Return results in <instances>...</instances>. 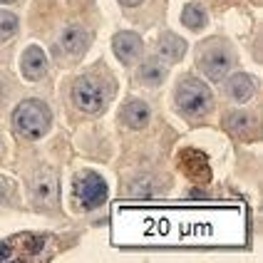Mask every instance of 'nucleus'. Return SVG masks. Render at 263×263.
I'll list each match as a JSON object with an SVG mask.
<instances>
[{"label":"nucleus","mask_w":263,"mask_h":263,"mask_svg":"<svg viewBox=\"0 0 263 263\" xmlns=\"http://www.w3.org/2000/svg\"><path fill=\"white\" fill-rule=\"evenodd\" d=\"M52 122V115L47 104L40 100H25L15 107L13 112V127L20 137L25 139H40Z\"/></svg>","instance_id":"obj_1"},{"label":"nucleus","mask_w":263,"mask_h":263,"mask_svg":"<svg viewBox=\"0 0 263 263\" xmlns=\"http://www.w3.org/2000/svg\"><path fill=\"white\" fill-rule=\"evenodd\" d=\"M176 104L184 115L189 117H201L211 109V92L204 82L194 80V77H186L184 82H179L176 87Z\"/></svg>","instance_id":"obj_2"},{"label":"nucleus","mask_w":263,"mask_h":263,"mask_svg":"<svg viewBox=\"0 0 263 263\" xmlns=\"http://www.w3.org/2000/svg\"><path fill=\"white\" fill-rule=\"evenodd\" d=\"M74 199L82 209H95L107 199V184L100 174L95 172H82L74 176Z\"/></svg>","instance_id":"obj_3"},{"label":"nucleus","mask_w":263,"mask_h":263,"mask_svg":"<svg viewBox=\"0 0 263 263\" xmlns=\"http://www.w3.org/2000/svg\"><path fill=\"white\" fill-rule=\"evenodd\" d=\"M72 102L87 115H97L104 107V92L97 80L92 77H80L72 87Z\"/></svg>","instance_id":"obj_4"},{"label":"nucleus","mask_w":263,"mask_h":263,"mask_svg":"<svg viewBox=\"0 0 263 263\" xmlns=\"http://www.w3.org/2000/svg\"><path fill=\"white\" fill-rule=\"evenodd\" d=\"M179 166H181V172L189 176L194 184H199V186H204L211 181V166H209V157H206L204 152H199V149H181L179 152Z\"/></svg>","instance_id":"obj_5"},{"label":"nucleus","mask_w":263,"mask_h":263,"mask_svg":"<svg viewBox=\"0 0 263 263\" xmlns=\"http://www.w3.org/2000/svg\"><path fill=\"white\" fill-rule=\"evenodd\" d=\"M199 65H201V70L209 80L219 82L221 77H226L229 67H231V55L223 45H211L209 50H204L199 55Z\"/></svg>","instance_id":"obj_6"},{"label":"nucleus","mask_w":263,"mask_h":263,"mask_svg":"<svg viewBox=\"0 0 263 263\" xmlns=\"http://www.w3.org/2000/svg\"><path fill=\"white\" fill-rule=\"evenodd\" d=\"M32 201L40 206H52L58 201V179L52 172H40L32 181Z\"/></svg>","instance_id":"obj_7"},{"label":"nucleus","mask_w":263,"mask_h":263,"mask_svg":"<svg viewBox=\"0 0 263 263\" xmlns=\"http://www.w3.org/2000/svg\"><path fill=\"white\" fill-rule=\"evenodd\" d=\"M89 45V32L82 25H67V28L60 32V47L70 55V58H77L87 50Z\"/></svg>","instance_id":"obj_8"},{"label":"nucleus","mask_w":263,"mask_h":263,"mask_svg":"<svg viewBox=\"0 0 263 263\" xmlns=\"http://www.w3.org/2000/svg\"><path fill=\"white\" fill-rule=\"evenodd\" d=\"M20 70L28 80H40L47 72V55L40 47H28L23 52V60H20Z\"/></svg>","instance_id":"obj_9"},{"label":"nucleus","mask_w":263,"mask_h":263,"mask_svg":"<svg viewBox=\"0 0 263 263\" xmlns=\"http://www.w3.org/2000/svg\"><path fill=\"white\" fill-rule=\"evenodd\" d=\"M112 47H115V55L122 62H132L142 52V37L137 32H117L115 40H112Z\"/></svg>","instance_id":"obj_10"},{"label":"nucleus","mask_w":263,"mask_h":263,"mask_svg":"<svg viewBox=\"0 0 263 263\" xmlns=\"http://www.w3.org/2000/svg\"><path fill=\"white\" fill-rule=\"evenodd\" d=\"M226 127L231 134L236 137H241V139H253V137H258V122L256 117H251L246 112H236L231 117L226 119Z\"/></svg>","instance_id":"obj_11"},{"label":"nucleus","mask_w":263,"mask_h":263,"mask_svg":"<svg viewBox=\"0 0 263 263\" xmlns=\"http://www.w3.org/2000/svg\"><path fill=\"white\" fill-rule=\"evenodd\" d=\"M122 119H124V124L132 127V129H142V127H146V122H149V107H146L144 102H139V100H132V102L124 107Z\"/></svg>","instance_id":"obj_12"},{"label":"nucleus","mask_w":263,"mask_h":263,"mask_svg":"<svg viewBox=\"0 0 263 263\" xmlns=\"http://www.w3.org/2000/svg\"><path fill=\"white\" fill-rule=\"evenodd\" d=\"M166 77V67H164V62L157 58H149L139 67V80L144 82V85H149V87H157V85H161V80Z\"/></svg>","instance_id":"obj_13"},{"label":"nucleus","mask_w":263,"mask_h":263,"mask_svg":"<svg viewBox=\"0 0 263 263\" xmlns=\"http://www.w3.org/2000/svg\"><path fill=\"white\" fill-rule=\"evenodd\" d=\"M159 52L166 60H181L186 52V43L181 37H176L174 32H164L159 37Z\"/></svg>","instance_id":"obj_14"},{"label":"nucleus","mask_w":263,"mask_h":263,"mask_svg":"<svg viewBox=\"0 0 263 263\" xmlns=\"http://www.w3.org/2000/svg\"><path fill=\"white\" fill-rule=\"evenodd\" d=\"M229 92H231V97H234L236 102H246L253 97V80H251L249 74H234L231 80H229Z\"/></svg>","instance_id":"obj_15"},{"label":"nucleus","mask_w":263,"mask_h":263,"mask_svg":"<svg viewBox=\"0 0 263 263\" xmlns=\"http://www.w3.org/2000/svg\"><path fill=\"white\" fill-rule=\"evenodd\" d=\"M181 23L186 25V28H191V30H199V28H204L206 25V13L199 8V5H186L184 8V13H181Z\"/></svg>","instance_id":"obj_16"},{"label":"nucleus","mask_w":263,"mask_h":263,"mask_svg":"<svg viewBox=\"0 0 263 263\" xmlns=\"http://www.w3.org/2000/svg\"><path fill=\"white\" fill-rule=\"evenodd\" d=\"M17 32V17L8 10H0V40H8Z\"/></svg>","instance_id":"obj_17"},{"label":"nucleus","mask_w":263,"mask_h":263,"mask_svg":"<svg viewBox=\"0 0 263 263\" xmlns=\"http://www.w3.org/2000/svg\"><path fill=\"white\" fill-rule=\"evenodd\" d=\"M146 186H149V179H144V181H134V184H132V189H129V194L132 196H149L152 189H146Z\"/></svg>","instance_id":"obj_18"},{"label":"nucleus","mask_w":263,"mask_h":263,"mask_svg":"<svg viewBox=\"0 0 263 263\" xmlns=\"http://www.w3.org/2000/svg\"><path fill=\"white\" fill-rule=\"evenodd\" d=\"M119 3H122V5H139V3H142V0H119Z\"/></svg>","instance_id":"obj_19"},{"label":"nucleus","mask_w":263,"mask_h":263,"mask_svg":"<svg viewBox=\"0 0 263 263\" xmlns=\"http://www.w3.org/2000/svg\"><path fill=\"white\" fill-rule=\"evenodd\" d=\"M3 199H5V184L0 181V201H3Z\"/></svg>","instance_id":"obj_20"},{"label":"nucleus","mask_w":263,"mask_h":263,"mask_svg":"<svg viewBox=\"0 0 263 263\" xmlns=\"http://www.w3.org/2000/svg\"><path fill=\"white\" fill-rule=\"evenodd\" d=\"M0 3H13V0H0Z\"/></svg>","instance_id":"obj_21"}]
</instances>
